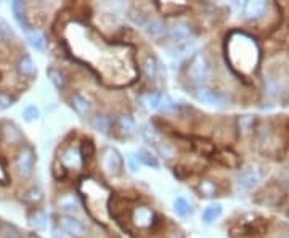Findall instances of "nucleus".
Listing matches in <instances>:
<instances>
[{"label":"nucleus","instance_id":"nucleus-1","mask_svg":"<svg viewBox=\"0 0 289 238\" xmlns=\"http://www.w3.org/2000/svg\"><path fill=\"white\" fill-rule=\"evenodd\" d=\"M230 61L233 68L243 73H251L257 68L260 60V49L256 39L244 32H235L230 37Z\"/></svg>","mask_w":289,"mask_h":238},{"label":"nucleus","instance_id":"nucleus-2","mask_svg":"<svg viewBox=\"0 0 289 238\" xmlns=\"http://www.w3.org/2000/svg\"><path fill=\"white\" fill-rule=\"evenodd\" d=\"M211 74V63L204 52H196L191 57L187 70V76L196 87L203 85V82L209 78Z\"/></svg>","mask_w":289,"mask_h":238},{"label":"nucleus","instance_id":"nucleus-3","mask_svg":"<svg viewBox=\"0 0 289 238\" xmlns=\"http://www.w3.org/2000/svg\"><path fill=\"white\" fill-rule=\"evenodd\" d=\"M101 167L109 177H118L124 171V158L118 148L106 147L101 152Z\"/></svg>","mask_w":289,"mask_h":238},{"label":"nucleus","instance_id":"nucleus-4","mask_svg":"<svg viewBox=\"0 0 289 238\" xmlns=\"http://www.w3.org/2000/svg\"><path fill=\"white\" fill-rule=\"evenodd\" d=\"M36 161H37V153L34 147L31 145H24L16 155L15 164H16V171L21 177H31L34 172V167H36Z\"/></svg>","mask_w":289,"mask_h":238},{"label":"nucleus","instance_id":"nucleus-5","mask_svg":"<svg viewBox=\"0 0 289 238\" xmlns=\"http://www.w3.org/2000/svg\"><path fill=\"white\" fill-rule=\"evenodd\" d=\"M195 97L199 101H203L204 105L216 106V108L225 106L223 95L220 92H217V90H214V89H211V87H208V85H198L195 89Z\"/></svg>","mask_w":289,"mask_h":238},{"label":"nucleus","instance_id":"nucleus-6","mask_svg":"<svg viewBox=\"0 0 289 238\" xmlns=\"http://www.w3.org/2000/svg\"><path fill=\"white\" fill-rule=\"evenodd\" d=\"M260 180H262V174L257 167L254 166H247V167H243L238 174V183L239 187H243L244 190H252L256 188Z\"/></svg>","mask_w":289,"mask_h":238},{"label":"nucleus","instance_id":"nucleus-7","mask_svg":"<svg viewBox=\"0 0 289 238\" xmlns=\"http://www.w3.org/2000/svg\"><path fill=\"white\" fill-rule=\"evenodd\" d=\"M58 224H60V227L65 230V232H68L75 238H84L87 235V227L74 216H66V214L61 216Z\"/></svg>","mask_w":289,"mask_h":238},{"label":"nucleus","instance_id":"nucleus-8","mask_svg":"<svg viewBox=\"0 0 289 238\" xmlns=\"http://www.w3.org/2000/svg\"><path fill=\"white\" fill-rule=\"evenodd\" d=\"M169 37L172 42L175 44H185L193 37V26L190 23L185 21H178L170 28L169 31Z\"/></svg>","mask_w":289,"mask_h":238},{"label":"nucleus","instance_id":"nucleus-9","mask_svg":"<svg viewBox=\"0 0 289 238\" xmlns=\"http://www.w3.org/2000/svg\"><path fill=\"white\" fill-rule=\"evenodd\" d=\"M71 106L74 108V111L79 114V116H90L92 113V101L88 100L87 97H84V95L80 93H74L71 95Z\"/></svg>","mask_w":289,"mask_h":238},{"label":"nucleus","instance_id":"nucleus-10","mask_svg":"<svg viewBox=\"0 0 289 238\" xmlns=\"http://www.w3.org/2000/svg\"><path fill=\"white\" fill-rule=\"evenodd\" d=\"M268 8V3L262 2V0H256V2H246L244 3V16L247 19H259L265 15V11Z\"/></svg>","mask_w":289,"mask_h":238},{"label":"nucleus","instance_id":"nucleus-11","mask_svg":"<svg viewBox=\"0 0 289 238\" xmlns=\"http://www.w3.org/2000/svg\"><path fill=\"white\" fill-rule=\"evenodd\" d=\"M92 127L93 131H96L98 134H103V135H108L109 131H111V127L114 126V121L113 118L109 116L106 113H98L95 118H92Z\"/></svg>","mask_w":289,"mask_h":238},{"label":"nucleus","instance_id":"nucleus-12","mask_svg":"<svg viewBox=\"0 0 289 238\" xmlns=\"http://www.w3.org/2000/svg\"><path fill=\"white\" fill-rule=\"evenodd\" d=\"M116 127L119 129L124 137H130V135H134L135 131H137L135 119L130 116L129 113H121L119 114L118 119H116Z\"/></svg>","mask_w":289,"mask_h":238},{"label":"nucleus","instance_id":"nucleus-13","mask_svg":"<svg viewBox=\"0 0 289 238\" xmlns=\"http://www.w3.org/2000/svg\"><path fill=\"white\" fill-rule=\"evenodd\" d=\"M58 208L63 211V213H66V216H72V214H77L80 211V206L77 200H75V196L72 193H65L61 195L58 198Z\"/></svg>","mask_w":289,"mask_h":238},{"label":"nucleus","instance_id":"nucleus-14","mask_svg":"<svg viewBox=\"0 0 289 238\" xmlns=\"http://www.w3.org/2000/svg\"><path fill=\"white\" fill-rule=\"evenodd\" d=\"M60 164H63L68 169H77L82 166V158L77 150L68 148L63 152V155L60 156Z\"/></svg>","mask_w":289,"mask_h":238},{"label":"nucleus","instance_id":"nucleus-15","mask_svg":"<svg viewBox=\"0 0 289 238\" xmlns=\"http://www.w3.org/2000/svg\"><path fill=\"white\" fill-rule=\"evenodd\" d=\"M153 211L146 206H140L134 211V222L137 224L139 227H149L151 222H153Z\"/></svg>","mask_w":289,"mask_h":238},{"label":"nucleus","instance_id":"nucleus-16","mask_svg":"<svg viewBox=\"0 0 289 238\" xmlns=\"http://www.w3.org/2000/svg\"><path fill=\"white\" fill-rule=\"evenodd\" d=\"M47 78L50 79V82L55 85V89H58V90L66 89V84H68L66 76L63 71L58 70V68H55V66L47 68Z\"/></svg>","mask_w":289,"mask_h":238},{"label":"nucleus","instance_id":"nucleus-17","mask_svg":"<svg viewBox=\"0 0 289 238\" xmlns=\"http://www.w3.org/2000/svg\"><path fill=\"white\" fill-rule=\"evenodd\" d=\"M26 39L29 45L32 49H36L39 52H44L45 47H47V40H45V36L39 29H29L26 31Z\"/></svg>","mask_w":289,"mask_h":238},{"label":"nucleus","instance_id":"nucleus-18","mask_svg":"<svg viewBox=\"0 0 289 238\" xmlns=\"http://www.w3.org/2000/svg\"><path fill=\"white\" fill-rule=\"evenodd\" d=\"M135 158H137V161H139L140 166H148V167H153V169H159V161H157L156 156L146 148H140L139 152H137Z\"/></svg>","mask_w":289,"mask_h":238},{"label":"nucleus","instance_id":"nucleus-19","mask_svg":"<svg viewBox=\"0 0 289 238\" xmlns=\"http://www.w3.org/2000/svg\"><path fill=\"white\" fill-rule=\"evenodd\" d=\"M16 68H18V73L21 74V76H24V78H32L34 74L37 73L36 65H34L31 55H23L21 58H19Z\"/></svg>","mask_w":289,"mask_h":238},{"label":"nucleus","instance_id":"nucleus-20","mask_svg":"<svg viewBox=\"0 0 289 238\" xmlns=\"http://www.w3.org/2000/svg\"><path fill=\"white\" fill-rule=\"evenodd\" d=\"M142 68H143V74L149 80H154L157 78V71H159V63H157V60L153 55L144 57L143 63H142Z\"/></svg>","mask_w":289,"mask_h":238},{"label":"nucleus","instance_id":"nucleus-21","mask_svg":"<svg viewBox=\"0 0 289 238\" xmlns=\"http://www.w3.org/2000/svg\"><path fill=\"white\" fill-rule=\"evenodd\" d=\"M144 29H146V34L149 37H161L164 32L167 31L166 28V23H164L162 18H154V19H149L144 26Z\"/></svg>","mask_w":289,"mask_h":238},{"label":"nucleus","instance_id":"nucleus-22","mask_svg":"<svg viewBox=\"0 0 289 238\" xmlns=\"http://www.w3.org/2000/svg\"><path fill=\"white\" fill-rule=\"evenodd\" d=\"M223 209H222V205H218V203H214V205H209L203 209V214H201V219L204 224H212L216 222L220 216H222Z\"/></svg>","mask_w":289,"mask_h":238},{"label":"nucleus","instance_id":"nucleus-23","mask_svg":"<svg viewBox=\"0 0 289 238\" xmlns=\"http://www.w3.org/2000/svg\"><path fill=\"white\" fill-rule=\"evenodd\" d=\"M11 11L15 15V19L18 21L19 26H23L24 31H29V23H27V18H26V5L23 2H13L11 3Z\"/></svg>","mask_w":289,"mask_h":238},{"label":"nucleus","instance_id":"nucleus-24","mask_svg":"<svg viewBox=\"0 0 289 238\" xmlns=\"http://www.w3.org/2000/svg\"><path fill=\"white\" fill-rule=\"evenodd\" d=\"M161 100H162V93L159 92H146L144 95H142V105L146 108V110H157L161 105Z\"/></svg>","mask_w":289,"mask_h":238},{"label":"nucleus","instance_id":"nucleus-25","mask_svg":"<svg viewBox=\"0 0 289 238\" xmlns=\"http://www.w3.org/2000/svg\"><path fill=\"white\" fill-rule=\"evenodd\" d=\"M198 190L204 198H214V196H217V193H218L217 183L212 179H203L201 182H199Z\"/></svg>","mask_w":289,"mask_h":238},{"label":"nucleus","instance_id":"nucleus-26","mask_svg":"<svg viewBox=\"0 0 289 238\" xmlns=\"http://www.w3.org/2000/svg\"><path fill=\"white\" fill-rule=\"evenodd\" d=\"M23 200H24L26 203H29V205H32V206L40 205V203L44 201V192H42V188H39V187H31L29 190H26V192H24Z\"/></svg>","mask_w":289,"mask_h":238},{"label":"nucleus","instance_id":"nucleus-27","mask_svg":"<svg viewBox=\"0 0 289 238\" xmlns=\"http://www.w3.org/2000/svg\"><path fill=\"white\" fill-rule=\"evenodd\" d=\"M3 134H5V140L10 142V144H16V142H19L23 139L21 131H19L18 126L13 124V122H5Z\"/></svg>","mask_w":289,"mask_h":238},{"label":"nucleus","instance_id":"nucleus-28","mask_svg":"<svg viewBox=\"0 0 289 238\" xmlns=\"http://www.w3.org/2000/svg\"><path fill=\"white\" fill-rule=\"evenodd\" d=\"M174 211H175L177 216L188 217L193 213V208H191V205L188 203L187 198H183V196H177V198L174 200Z\"/></svg>","mask_w":289,"mask_h":238},{"label":"nucleus","instance_id":"nucleus-29","mask_svg":"<svg viewBox=\"0 0 289 238\" xmlns=\"http://www.w3.org/2000/svg\"><path fill=\"white\" fill-rule=\"evenodd\" d=\"M0 237L2 238H23L21 230L6 221H0Z\"/></svg>","mask_w":289,"mask_h":238},{"label":"nucleus","instance_id":"nucleus-30","mask_svg":"<svg viewBox=\"0 0 289 238\" xmlns=\"http://www.w3.org/2000/svg\"><path fill=\"white\" fill-rule=\"evenodd\" d=\"M129 19L132 21L135 26H146V23L149 21V18H148V15L144 13L142 8H130L129 10Z\"/></svg>","mask_w":289,"mask_h":238},{"label":"nucleus","instance_id":"nucleus-31","mask_svg":"<svg viewBox=\"0 0 289 238\" xmlns=\"http://www.w3.org/2000/svg\"><path fill=\"white\" fill-rule=\"evenodd\" d=\"M142 137L148 142V144H159V137H157V132L154 131V127H151L149 124H143L142 126Z\"/></svg>","mask_w":289,"mask_h":238},{"label":"nucleus","instance_id":"nucleus-32","mask_svg":"<svg viewBox=\"0 0 289 238\" xmlns=\"http://www.w3.org/2000/svg\"><path fill=\"white\" fill-rule=\"evenodd\" d=\"M0 36L6 42H13L16 39V34L13 31V28L6 21H3V19H0Z\"/></svg>","mask_w":289,"mask_h":238},{"label":"nucleus","instance_id":"nucleus-33","mask_svg":"<svg viewBox=\"0 0 289 238\" xmlns=\"http://www.w3.org/2000/svg\"><path fill=\"white\" fill-rule=\"evenodd\" d=\"M31 224L32 226H36L37 229H45L47 227V214L44 213V211L36 209L31 216Z\"/></svg>","mask_w":289,"mask_h":238},{"label":"nucleus","instance_id":"nucleus-34","mask_svg":"<svg viewBox=\"0 0 289 238\" xmlns=\"http://www.w3.org/2000/svg\"><path fill=\"white\" fill-rule=\"evenodd\" d=\"M23 118L26 122H32L40 118V110L36 105H27L23 110Z\"/></svg>","mask_w":289,"mask_h":238},{"label":"nucleus","instance_id":"nucleus-35","mask_svg":"<svg viewBox=\"0 0 289 238\" xmlns=\"http://www.w3.org/2000/svg\"><path fill=\"white\" fill-rule=\"evenodd\" d=\"M79 155H80L82 161L92 158V156L95 155V145H93V142L92 140H84V142H82V147H80Z\"/></svg>","mask_w":289,"mask_h":238},{"label":"nucleus","instance_id":"nucleus-36","mask_svg":"<svg viewBox=\"0 0 289 238\" xmlns=\"http://www.w3.org/2000/svg\"><path fill=\"white\" fill-rule=\"evenodd\" d=\"M238 124L241 131H252L254 126H256V116H251V114H246V116H239L238 119Z\"/></svg>","mask_w":289,"mask_h":238},{"label":"nucleus","instance_id":"nucleus-37","mask_svg":"<svg viewBox=\"0 0 289 238\" xmlns=\"http://www.w3.org/2000/svg\"><path fill=\"white\" fill-rule=\"evenodd\" d=\"M16 98L13 97L11 93L8 92H0V111L3 110H8V108H11L13 105H15Z\"/></svg>","mask_w":289,"mask_h":238},{"label":"nucleus","instance_id":"nucleus-38","mask_svg":"<svg viewBox=\"0 0 289 238\" xmlns=\"http://www.w3.org/2000/svg\"><path fill=\"white\" fill-rule=\"evenodd\" d=\"M265 90H267L268 95H270V97H275V95H277L278 90H280L278 80L275 78H272V76H267L265 78Z\"/></svg>","mask_w":289,"mask_h":238},{"label":"nucleus","instance_id":"nucleus-39","mask_svg":"<svg viewBox=\"0 0 289 238\" xmlns=\"http://www.w3.org/2000/svg\"><path fill=\"white\" fill-rule=\"evenodd\" d=\"M157 110H162V111H174L177 110V103L172 100L169 95H162V100H161V105Z\"/></svg>","mask_w":289,"mask_h":238},{"label":"nucleus","instance_id":"nucleus-40","mask_svg":"<svg viewBox=\"0 0 289 238\" xmlns=\"http://www.w3.org/2000/svg\"><path fill=\"white\" fill-rule=\"evenodd\" d=\"M156 147H157V150H159V153L164 156V158L170 159V158H174V156H175V150H174V147L169 145V144H157Z\"/></svg>","mask_w":289,"mask_h":238},{"label":"nucleus","instance_id":"nucleus-41","mask_svg":"<svg viewBox=\"0 0 289 238\" xmlns=\"http://www.w3.org/2000/svg\"><path fill=\"white\" fill-rule=\"evenodd\" d=\"M8 182H10L8 171H6V167L3 166V162H0V185H6Z\"/></svg>","mask_w":289,"mask_h":238},{"label":"nucleus","instance_id":"nucleus-42","mask_svg":"<svg viewBox=\"0 0 289 238\" xmlns=\"http://www.w3.org/2000/svg\"><path fill=\"white\" fill-rule=\"evenodd\" d=\"M281 180L289 185V166L283 169V172H281Z\"/></svg>","mask_w":289,"mask_h":238},{"label":"nucleus","instance_id":"nucleus-43","mask_svg":"<svg viewBox=\"0 0 289 238\" xmlns=\"http://www.w3.org/2000/svg\"><path fill=\"white\" fill-rule=\"evenodd\" d=\"M53 238H68L65 234H61V232H55L53 234Z\"/></svg>","mask_w":289,"mask_h":238},{"label":"nucleus","instance_id":"nucleus-44","mask_svg":"<svg viewBox=\"0 0 289 238\" xmlns=\"http://www.w3.org/2000/svg\"><path fill=\"white\" fill-rule=\"evenodd\" d=\"M27 238H42V237L37 235V234H29V235H27Z\"/></svg>","mask_w":289,"mask_h":238},{"label":"nucleus","instance_id":"nucleus-45","mask_svg":"<svg viewBox=\"0 0 289 238\" xmlns=\"http://www.w3.org/2000/svg\"><path fill=\"white\" fill-rule=\"evenodd\" d=\"M275 238H289V237H275Z\"/></svg>","mask_w":289,"mask_h":238}]
</instances>
